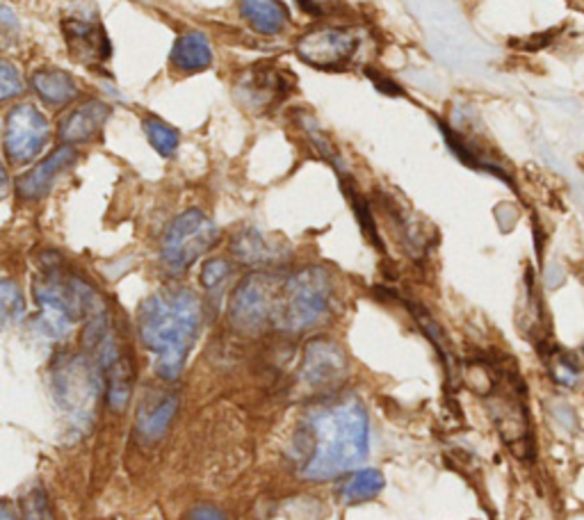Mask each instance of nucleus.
<instances>
[{"instance_id": "obj_1", "label": "nucleus", "mask_w": 584, "mask_h": 520, "mask_svg": "<svg viewBox=\"0 0 584 520\" xmlns=\"http://www.w3.org/2000/svg\"><path fill=\"white\" fill-rule=\"evenodd\" d=\"M297 466L304 479L327 482L356 468L367 456L371 422L356 397H322L301 418Z\"/></svg>"}, {"instance_id": "obj_2", "label": "nucleus", "mask_w": 584, "mask_h": 520, "mask_svg": "<svg viewBox=\"0 0 584 520\" xmlns=\"http://www.w3.org/2000/svg\"><path fill=\"white\" fill-rule=\"evenodd\" d=\"M137 329L158 377L174 381L199 339L201 301L190 288H163L142 303Z\"/></svg>"}, {"instance_id": "obj_3", "label": "nucleus", "mask_w": 584, "mask_h": 520, "mask_svg": "<svg viewBox=\"0 0 584 520\" xmlns=\"http://www.w3.org/2000/svg\"><path fill=\"white\" fill-rule=\"evenodd\" d=\"M35 299L40 303L35 329L48 341L65 339L82 318L103 313V301L97 290L69 272L57 256L42 263L35 279Z\"/></svg>"}, {"instance_id": "obj_4", "label": "nucleus", "mask_w": 584, "mask_h": 520, "mask_svg": "<svg viewBox=\"0 0 584 520\" xmlns=\"http://www.w3.org/2000/svg\"><path fill=\"white\" fill-rule=\"evenodd\" d=\"M335 286L320 265H306L284 274L276 286L272 327L286 333H304L329 318L333 311Z\"/></svg>"}, {"instance_id": "obj_5", "label": "nucleus", "mask_w": 584, "mask_h": 520, "mask_svg": "<svg viewBox=\"0 0 584 520\" xmlns=\"http://www.w3.org/2000/svg\"><path fill=\"white\" fill-rule=\"evenodd\" d=\"M101 375L85 354H63L53 365V392L71 430L85 432L95 418Z\"/></svg>"}, {"instance_id": "obj_6", "label": "nucleus", "mask_w": 584, "mask_h": 520, "mask_svg": "<svg viewBox=\"0 0 584 520\" xmlns=\"http://www.w3.org/2000/svg\"><path fill=\"white\" fill-rule=\"evenodd\" d=\"M220 240V229L206 215L192 208L167 226L163 237V261L172 272H186Z\"/></svg>"}, {"instance_id": "obj_7", "label": "nucleus", "mask_w": 584, "mask_h": 520, "mask_svg": "<svg viewBox=\"0 0 584 520\" xmlns=\"http://www.w3.org/2000/svg\"><path fill=\"white\" fill-rule=\"evenodd\" d=\"M279 274L272 272H252L244 277L231 295L229 318L240 331H261L272 324L274 295L279 286Z\"/></svg>"}, {"instance_id": "obj_8", "label": "nucleus", "mask_w": 584, "mask_h": 520, "mask_svg": "<svg viewBox=\"0 0 584 520\" xmlns=\"http://www.w3.org/2000/svg\"><path fill=\"white\" fill-rule=\"evenodd\" d=\"M359 33L345 25H320L304 33L297 42V55L301 63L320 71L343 69L359 48Z\"/></svg>"}, {"instance_id": "obj_9", "label": "nucleus", "mask_w": 584, "mask_h": 520, "mask_svg": "<svg viewBox=\"0 0 584 520\" xmlns=\"http://www.w3.org/2000/svg\"><path fill=\"white\" fill-rule=\"evenodd\" d=\"M348 377L350 358L341 345L329 339H313L304 347L299 381L306 390L320 397H329L343 386Z\"/></svg>"}, {"instance_id": "obj_10", "label": "nucleus", "mask_w": 584, "mask_h": 520, "mask_svg": "<svg viewBox=\"0 0 584 520\" xmlns=\"http://www.w3.org/2000/svg\"><path fill=\"white\" fill-rule=\"evenodd\" d=\"M51 135L46 117L33 106H16L5 121V153L16 165L35 161Z\"/></svg>"}, {"instance_id": "obj_11", "label": "nucleus", "mask_w": 584, "mask_h": 520, "mask_svg": "<svg viewBox=\"0 0 584 520\" xmlns=\"http://www.w3.org/2000/svg\"><path fill=\"white\" fill-rule=\"evenodd\" d=\"M293 89V76L269 65H256L235 82V97L244 110L267 112L279 106Z\"/></svg>"}, {"instance_id": "obj_12", "label": "nucleus", "mask_w": 584, "mask_h": 520, "mask_svg": "<svg viewBox=\"0 0 584 520\" xmlns=\"http://www.w3.org/2000/svg\"><path fill=\"white\" fill-rule=\"evenodd\" d=\"M63 33L69 55L85 67H101L112 57V44L103 25L95 19L67 16L63 21Z\"/></svg>"}, {"instance_id": "obj_13", "label": "nucleus", "mask_w": 584, "mask_h": 520, "mask_svg": "<svg viewBox=\"0 0 584 520\" xmlns=\"http://www.w3.org/2000/svg\"><path fill=\"white\" fill-rule=\"evenodd\" d=\"M76 161V151L71 146H59L57 151H53L51 156L37 165L33 172H27L21 180H19V197L33 201V199H42L51 186L55 182V178L63 174L65 169H69Z\"/></svg>"}, {"instance_id": "obj_14", "label": "nucleus", "mask_w": 584, "mask_h": 520, "mask_svg": "<svg viewBox=\"0 0 584 520\" xmlns=\"http://www.w3.org/2000/svg\"><path fill=\"white\" fill-rule=\"evenodd\" d=\"M233 256L250 267H272L284 261V247L274 244L267 235H263L258 229H242L235 233L231 242Z\"/></svg>"}, {"instance_id": "obj_15", "label": "nucleus", "mask_w": 584, "mask_h": 520, "mask_svg": "<svg viewBox=\"0 0 584 520\" xmlns=\"http://www.w3.org/2000/svg\"><path fill=\"white\" fill-rule=\"evenodd\" d=\"M110 114V108L103 101H89L74 110L59 126V137L67 144H82L95 137Z\"/></svg>"}, {"instance_id": "obj_16", "label": "nucleus", "mask_w": 584, "mask_h": 520, "mask_svg": "<svg viewBox=\"0 0 584 520\" xmlns=\"http://www.w3.org/2000/svg\"><path fill=\"white\" fill-rule=\"evenodd\" d=\"M240 14L256 33L274 37L286 30L290 14L282 0H240Z\"/></svg>"}, {"instance_id": "obj_17", "label": "nucleus", "mask_w": 584, "mask_h": 520, "mask_svg": "<svg viewBox=\"0 0 584 520\" xmlns=\"http://www.w3.org/2000/svg\"><path fill=\"white\" fill-rule=\"evenodd\" d=\"M172 63L180 71H203L212 65V48L206 35L201 33H186L180 35L172 48Z\"/></svg>"}, {"instance_id": "obj_18", "label": "nucleus", "mask_w": 584, "mask_h": 520, "mask_svg": "<svg viewBox=\"0 0 584 520\" xmlns=\"http://www.w3.org/2000/svg\"><path fill=\"white\" fill-rule=\"evenodd\" d=\"M33 87L48 106H67L78 95L76 80L63 69L35 71Z\"/></svg>"}, {"instance_id": "obj_19", "label": "nucleus", "mask_w": 584, "mask_h": 520, "mask_svg": "<svg viewBox=\"0 0 584 520\" xmlns=\"http://www.w3.org/2000/svg\"><path fill=\"white\" fill-rule=\"evenodd\" d=\"M299 126L306 133V137H309L311 146L318 151V156L322 161H327L338 172V176H348V167H345V163L341 158V153H338L333 140L322 129L320 121L313 114H309V112H299Z\"/></svg>"}, {"instance_id": "obj_20", "label": "nucleus", "mask_w": 584, "mask_h": 520, "mask_svg": "<svg viewBox=\"0 0 584 520\" xmlns=\"http://www.w3.org/2000/svg\"><path fill=\"white\" fill-rule=\"evenodd\" d=\"M386 486V479L382 475V471L377 468H363L356 471L341 488V498L348 505H361L377 498Z\"/></svg>"}, {"instance_id": "obj_21", "label": "nucleus", "mask_w": 584, "mask_h": 520, "mask_svg": "<svg viewBox=\"0 0 584 520\" xmlns=\"http://www.w3.org/2000/svg\"><path fill=\"white\" fill-rule=\"evenodd\" d=\"M106 373H108V402L114 411H121L129 405L133 392V381H135L133 363L126 356H121L110 365V368H106Z\"/></svg>"}, {"instance_id": "obj_22", "label": "nucleus", "mask_w": 584, "mask_h": 520, "mask_svg": "<svg viewBox=\"0 0 584 520\" xmlns=\"http://www.w3.org/2000/svg\"><path fill=\"white\" fill-rule=\"evenodd\" d=\"M338 178H341V188H343V192H345L348 201L352 203V210H354L356 222H359V226H361L363 235H365L367 240H371V242L375 244V247H377L379 252H384V242H382V237H379L377 222H375V215H373V208H371V203H367V199H363V197H361V192L356 190V186H354V182H352L350 174H348V176H338Z\"/></svg>"}, {"instance_id": "obj_23", "label": "nucleus", "mask_w": 584, "mask_h": 520, "mask_svg": "<svg viewBox=\"0 0 584 520\" xmlns=\"http://www.w3.org/2000/svg\"><path fill=\"white\" fill-rule=\"evenodd\" d=\"M176 411H178V397L169 395V397H165V400H161L156 407H153L148 413H144L140 418V432L144 434V439H148V441L161 439L167 432V427L174 420Z\"/></svg>"}, {"instance_id": "obj_24", "label": "nucleus", "mask_w": 584, "mask_h": 520, "mask_svg": "<svg viewBox=\"0 0 584 520\" xmlns=\"http://www.w3.org/2000/svg\"><path fill=\"white\" fill-rule=\"evenodd\" d=\"M543 358H546L552 381H558L562 386H575L577 384L580 363L573 354L560 350V347H550L543 352Z\"/></svg>"}, {"instance_id": "obj_25", "label": "nucleus", "mask_w": 584, "mask_h": 520, "mask_svg": "<svg viewBox=\"0 0 584 520\" xmlns=\"http://www.w3.org/2000/svg\"><path fill=\"white\" fill-rule=\"evenodd\" d=\"M25 313V301L19 286L0 277V331L14 327Z\"/></svg>"}, {"instance_id": "obj_26", "label": "nucleus", "mask_w": 584, "mask_h": 520, "mask_svg": "<svg viewBox=\"0 0 584 520\" xmlns=\"http://www.w3.org/2000/svg\"><path fill=\"white\" fill-rule=\"evenodd\" d=\"M409 311L414 313V318H416L418 327L422 329V333L427 335L429 341L434 343L437 352L441 354V358L445 361V365L452 370V354H450V345H448V339H445L443 329L439 327V322L432 318V313H429L427 309H422V306H418V303H409Z\"/></svg>"}, {"instance_id": "obj_27", "label": "nucleus", "mask_w": 584, "mask_h": 520, "mask_svg": "<svg viewBox=\"0 0 584 520\" xmlns=\"http://www.w3.org/2000/svg\"><path fill=\"white\" fill-rule=\"evenodd\" d=\"M144 131L148 135V142L153 144V148L161 153V156H165V158L174 156L180 137L169 124H165V121L158 119V117H146L144 119Z\"/></svg>"}, {"instance_id": "obj_28", "label": "nucleus", "mask_w": 584, "mask_h": 520, "mask_svg": "<svg viewBox=\"0 0 584 520\" xmlns=\"http://www.w3.org/2000/svg\"><path fill=\"white\" fill-rule=\"evenodd\" d=\"M21 520H55L42 484H35L21 500Z\"/></svg>"}, {"instance_id": "obj_29", "label": "nucleus", "mask_w": 584, "mask_h": 520, "mask_svg": "<svg viewBox=\"0 0 584 520\" xmlns=\"http://www.w3.org/2000/svg\"><path fill=\"white\" fill-rule=\"evenodd\" d=\"M229 274H231V265L224 258H212L201 269V286L206 290L220 288L229 279Z\"/></svg>"}, {"instance_id": "obj_30", "label": "nucleus", "mask_w": 584, "mask_h": 520, "mask_svg": "<svg viewBox=\"0 0 584 520\" xmlns=\"http://www.w3.org/2000/svg\"><path fill=\"white\" fill-rule=\"evenodd\" d=\"M21 91H23V80H21L19 71L12 65L0 59V101L14 99L21 95Z\"/></svg>"}, {"instance_id": "obj_31", "label": "nucleus", "mask_w": 584, "mask_h": 520, "mask_svg": "<svg viewBox=\"0 0 584 520\" xmlns=\"http://www.w3.org/2000/svg\"><path fill=\"white\" fill-rule=\"evenodd\" d=\"M19 19L12 10L0 8V51H8L19 44Z\"/></svg>"}, {"instance_id": "obj_32", "label": "nucleus", "mask_w": 584, "mask_h": 520, "mask_svg": "<svg viewBox=\"0 0 584 520\" xmlns=\"http://www.w3.org/2000/svg\"><path fill=\"white\" fill-rule=\"evenodd\" d=\"M365 76L373 80L375 89H379L382 95H388V97H405V89L399 87V85H397L393 78L384 76L382 71H377V69H367V71H365Z\"/></svg>"}, {"instance_id": "obj_33", "label": "nucleus", "mask_w": 584, "mask_h": 520, "mask_svg": "<svg viewBox=\"0 0 584 520\" xmlns=\"http://www.w3.org/2000/svg\"><path fill=\"white\" fill-rule=\"evenodd\" d=\"M297 3H299V8L306 14L322 16V14H327L329 10H333L338 5V0H297Z\"/></svg>"}, {"instance_id": "obj_34", "label": "nucleus", "mask_w": 584, "mask_h": 520, "mask_svg": "<svg viewBox=\"0 0 584 520\" xmlns=\"http://www.w3.org/2000/svg\"><path fill=\"white\" fill-rule=\"evenodd\" d=\"M188 520H229L224 511H220L218 507H212V505H199L190 511Z\"/></svg>"}, {"instance_id": "obj_35", "label": "nucleus", "mask_w": 584, "mask_h": 520, "mask_svg": "<svg viewBox=\"0 0 584 520\" xmlns=\"http://www.w3.org/2000/svg\"><path fill=\"white\" fill-rule=\"evenodd\" d=\"M552 40H555V30H550V33H543V35H535L530 42H511V44L535 53V51H541V48H546V46H548Z\"/></svg>"}, {"instance_id": "obj_36", "label": "nucleus", "mask_w": 584, "mask_h": 520, "mask_svg": "<svg viewBox=\"0 0 584 520\" xmlns=\"http://www.w3.org/2000/svg\"><path fill=\"white\" fill-rule=\"evenodd\" d=\"M8 190H10V178H8L5 167L0 165V199H3L8 195Z\"/></svg>"}, {"instance_id": "obj_37", "label": "nucleus", "mask_w": 584, "mask_h": 520, "mask_svg": "<svg viewBox=\"0 0 584 520\" xmlns=\"http://www.w3.org/2000/svg\"><path fill=\"white\" fill-rule=\"evenodd\" d=\"M0 520H14L12 511L5 505H0Z\"/></svg>"}, {"instance_id": "obj_38", "label": "nucleus", "mask_w": 584, "mask_h": 520, "mask_svg": "<svg viewBox=\"0 0 584 520\" xmlns=\"http://www.w3.org/2000/svg\"><path fill=\"white\" fill-rule=\"evenodd\" d=\"M582 356H584V350H582Z\"/></svg>"}]
</instances>
